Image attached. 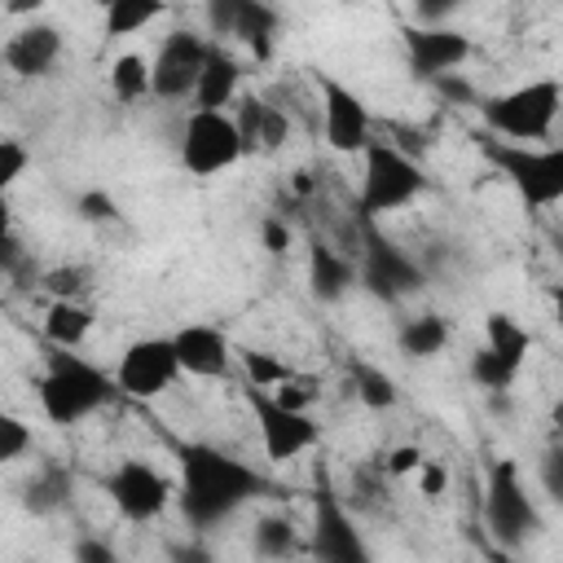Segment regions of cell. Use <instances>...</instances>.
Returning a JSON list of instances; mask_svg holds the SVG:
<instances>
[{
    "label": "cell",
    "mask_w": 563,
    "mask_h": 563,
    "mask_svg": "<svg viewBox=\"0 0 563 563\" xmlns=\"http://www.w3.org/2000/svg\"><path fill=\"white\" fill-rule=\"evenodd\" d=\"M35 286L48 299H84L92 286V268L88 264H57V268H44Z\"/></svg>",
    "instance_id": "cell-29"
},
{
    "label": "cell",
    "mask_w": 563,
    "mask_h": 563,
    "mask_svg": "<svg viewBox=\"0 0 563 563\" xmlns=\"http://www.w3.org/2000/svg\"><path fill=\"white\" fill-rule=\"evenodd\" d=\"M484 347H488L493 356H501V361H510V365L523 369V361H528V352H532V334H528L510 312H488V317H484Z\"/></svg>",
    "instance_id": "cell-24"
},
{
    "label": "cell",
    "mask_w": 563,
    "mask_h": 563,
    "mask_svg": "<svg viewBox=\"0 0 563 563\" xmlns=\"http://www.w3.org/2000/svg\"><path fill=\"white\" fill-rule=\"evenodd\" d=\"M308 550H312V563H374L365 532L356 528V519L330 488H317Z\"/></svg>",
    "instance_id": "cell-13"
},
{
    "label": "cell",
    "mask_w": 563,
    "mask_h": 563,
    "mask_svg": "<svg viewBox=\"0 0 563 563\" xmlns=\"http://www.w3.org/2000/svg\"><path fill=\"white\" fill-rule=\"evenodd\" d=\"M308 290L317 303H339L356 290V260L334 242H312L308 251Z\"/></svg>",
    "instance_id": "cell-18"
},
{
    "label": "cell",
    "mask_w": 563,
    "mask_h": 563,
    "mask_svg": "<svg viewBox=\"0 0 563 563\" xmlns=\"http://www.w3.org/2000/svg\"><path fill=\"white\" fill-rule=\"evenodd\" d=\"M488 563H523V559H515V554H506V550H493Z\"/></svg>",
    "instance_id": "cell-46"
},
{
    "label": "cell",
    "mask_w": 563,
    "mask_h": 563,
    "mask_svg": "<svg viewBox=\"0 0 563 563\" xmlns=\"http://www.w3.org/2000/svg\"><path fill=\"white\" fill-rule=\"evenodd\" d=\"M207 35L189 31V26H176L172 35H163L158 53L150 57V97L158 101H185L194 97V84H198V70L207 62Z\"/></svg>",
    "instance_id": "cell-12"
},
{
    "label": "cell",
    "mask_w": 563,
    "mask_h": 563,
    "mask_svg": "<svg viewBox=\"0 0 563 563\" xmlns=\"http://www.w3.org/2000/svg\"><path fill=\"white\" fill-rule=\"evenodd\" d=\"M242 158L229 110H189L180 128V167L189 176H220Z\"/></svg>",
    "instance_id": "cell-8"
},
{
    "label": "cell",
    "mask_w": 563,
    "mask_h": 563,
    "mask_svg": "<svg viewBox=\"0 0 563 563\" xmlns=\"http://www.w3.org/2000/svg\"><path fill=\"white\" fill-rule=\"evenodd\" d=\"M110 378H114V391L128 396V400H158V396L172 391V383L180 378L172 339H158V334L132 339V343L119 352V365H114Z\"/></svg>",
    "instance_id": "cell-10"
},
{
    "label": "cell",
    "mask_w": 563,
    "mask_h": 563,
    "mask_svg": "<svg viewBox=\"0 0 563 563\" xmlns=\"http://www.w3.org/2000/svg\"><path fill=\"white\" fill-rule=\"evenodd\" d=\"M431 84H435V92L449 97V101H471V106H479V92L462 79V70H457V75H440V79H431Z\"/></svg>",
    "instance_id": "cell-40"
},
{
    "label": "cell",
    "mask_w": 563,
    "mask_h": 563,
    "mask_svg": "<svg viewBox=\"0 0 563 563\" xmlns=\"http://www.w3.org/2000/svg\"><path fill=\"white\" fill-rule=\"evenodd\" d=\"M246 400H251L260 449H264L268 462H277V466L282 462H295V457H303L321 440V427L312 422L308 409H290L273 391H251V387H246Z\"/></svg>",
    "instance_id": "cell-9"
},
{
    "label": "cell",
    "mask_w": 563,
    "mask_h": 563,
    "mask_svg": "<svg viewBox=\"0 0 563 563\" xmlns=\"http://www.w3.org/2000/svg\"><path fill=\"white\" fill-rule=\"evenodd\" d=\"M13 233V207H9V194H0V238Z\"/></svg>",
    "instance_id": "cell-45"
},
{
    "label": "cell",
    "mask_w": 563,
    "mask_h": 563,
    "mask_svg": "<svg viewBox=\"0 0 563 563\" xmlns=\"http://www.w3.org/2000/svg\"><path fill=\"white\" fill-rule=\"evenodd\" d=\"M466 374H471V383H475V387H484V391H506V387L519 378V365H510V361L493 356L488 347H475V352H471Z\"/></svg>",
    "instance_id": "cell-31"
},
{
    "label": "cell",
    "mask_w": 563,
    "mask_h": 563,
    "mask_svg": "<svg viewBox=\"0 0 563 563\" xmlns=\"http://www.w3.org/2000/svg\"><path fill=\"white\" fill-rule=\"evenodd\" d=\"M471 57V35L457 26H405V62L418 79H440V75H457Z\"/></svg>",
    "instance_id": "cell-15"
},
{
    "label": "cell",
    "mask_w": 563,
    "mask_h": 563,
    "mask_svg": "<svg viewBox=\"0 0 563 563\" xmlns=\"http://www.w3.org/2000/svg\"><path fill=\"white\" fill-rule=\"evenodd\" d=\"M251 545H255L260 559L282 563V559L295 554V523L282 519V515H264V519L255 523V532H251Z\"/></svg>",
    "instance_id": "cell-28"
},
{
    "label": "cell",
    "mask_w": 563,
    "mask_h": 563,
    "mask_svg": "<svg viewBox=\"0 0 563 563\" xmlns=\"http://www.w3.org/2000/svg\"><path fill=\"white\" fill-rule=\"evenodd\" d=\"M167 563H216V554H211V545L207 541H176L172 550H167Z\"/></svg>",
    "instance_id": "cell-41"
},
{
    "label": "cell",
    "mask_w": 563,
    "mask_h": 563,
    "mask_svg": "<svg viewBox=\"0 0 563 563\" xmlns=\"http://www.w3.org/2000/svg\"><path fill=\"white\" fill-rule=\"evenodd\" d=\"M383 466H387V475H396V479H400V475H413V471L422 466V449H418V444H396V449H387V462H383Z\"/></svg>",
    "instance_id": "cell-39"
},
{
    "label": "cell",
    "mask_w": 563,
    "mask_h": 563,
    "mask_svg": "<svg viewBox=\"0 0 563 563\" xmlns=\"http://www.w3.org/2000/svg\"><path fill=\"white\" fill-rule=\"evenodd\" d=\"M92 325H97V312H92L84 299H48V308H44V317H40V330H44V339L53 343V352H75V347H84L88 334H92Z\"/></svg>",
    "instance_id": "cell-20"
},
{
    "label": "cell",
    "mask_w": 563,
    "mask_h": 563,
    "mask_svg": "<svg viewBox=\"0 0 563 563\" xmlns=\"http://www.w3.org/2000/svg\"><path fill=\"white\" fill-rule=\"evenodd\" d=\"M26 449H31V427H26L18 413L0 409V466L26 457Z\"/></svg>",
    "instance_id": "cell-33"
},
{
    "label": "cell",
    "mask_w": 563,
    "mask_h": 563,
    "mask_svg": "<svg viewBox=\"0 0 563 563\" xmlns=\"http://www.w3.org/2000/svg\"><path fill=\"white\" fill-rule=\"evenodd\" d=\"M352 391H356V400H361L365 409H374V413H387V409L396 405V383H391L378 365H356V369H352Z\"/></svg>",
    "instance_id": "cell-30"
},
{
    "label": "cell",
    "mask_w": 563,
    "mask_h": 563,
    "mask_svg": "<svg viewBox=\"0 0 563 563\" xmlns=\"http://www.w3.org/2000/svg\"><path fill=\"white\" fill-rule=\"evenodd\" d=\"M207 22H211L216 35H229V26H233V0H211L207 4Z\"/></svg>",
    "instance_id": "cell-44"
},
{
    "label": "cell",
    "mask_w": 563,
    "mask_h": 563,
    "mask_svg": "<svg viewBox=\"0 0 563 563\" xmlns=\"http://www.w3.org/2000/svg\"><path fill=\"white\" fill-rule=\"evenodd\" d=\"M277 9L273 4H260V0H233V26L229 35L246 44L251 57H273V44H277Z\"/></svg>",
    "instance_id": "cell-21"
},
{
    "label": "cell",
    "mask_w": 563,
    "mask_h": 563,
    "mask_svg": "<svg viewBox=\"0 0 563 563\" xmlns=\"http://www.w3.org/2000/svg\"><path fill=\"white\" fill-rule=\"evenodd\" d=\"M264 488H268V479L224 449H211V444L176 449V510L198 532L220 528L246 501H255Z\"/></svg>",
    "instance_id": "cell-1"
},
{
    "label": "cell",
    "mask_w": 563,
    "mask_h": 563,
    "mask_svg": "<svg viewBox=\"0 0 563 563\" xmlns=\"http://www.w3.org/2000/svg\"><path fill=\"white\" fill-rule=\"evenodd\" d=\"M356 286L365 295H374L378 303H396L405 295H418L422 290V268L413 255H405L391 238L378 233V224H361V242H356Z\"/></svg>",
    "instance_id": "cell-7"
},
{
    "label": "cell",
    "mask_w": 563,
    "mask_h": 563,
    "mask_svg": "<svg viewBox=\"0 0 563 563\" xmlns=\"http://www.w3.org/2000/svg\"><path fill=\"white\" fill-rule=\"evenodd\" d=\"M427 189L422 167L391 141H369L361 150V189H356V216L361 220H383L391 211H405L418 202Z\"/></svg>",
    "instance_id": "cell-4"
},
{
    "label": "cell",
    "mask_w": 563,
    "mask_h": 563,
    "mask_svg": "<svg viewBox=\"0 0 563 563\" xmlns=\"http://www.w3.org/2000/svg\"><path fill=\"white\" fill-rule=\"evenodd\" d=\"M31 167V150L18 136H0V194H9Z\"/></svg>",
    "instance_id": "cell-34"
},
{
    "label": "cell",
    "mask_w": 563,
    "mask_h": 563,
    "mask_svg": "<svg viewBox=\"0 0 563 563\" xmlns=\"http://www.w3.org/2000/svg\"><path fill=\"white\" fill-rule=\"evenodd\" d=\"M70 493H75V475H70L66 466H57V462H44V466L22 484V506H26L31 515L48 519V515L66 510Z\"/></svg>",
    "instance_id": "cell-22"
},
{
    "label": "cell",
    "mask_w": 563,
    "mask_h": 563,
    "mask_svg": "<svg viewBox=\"0 0 563 563\" xmlns=\"http://www.w3.org/2000/svg\"><path fill=\"white\" fill-rule=\"evenodd\" d=\"M106 497H110V506H114L123 519L150 523V519H158V515L172 506L176 488H172V479H167L154 462H145V457H123V462L106 475Z\"/></svg>",
    "instance_id": "cell-11"
},
{
    "label": "cell",
    "mask_w": 563,
    "mask_h": 563,
    "mask_svg": "<svg viewBox=\"0 0 563 563\" xmlns=\"http://www.w3.org/2000/svg\"><path fill=\"white\" fill-rule=\"evenodd\" d=\"M413 475H418V484H422V493H427V497H440V493H444V484H449L444 466H440V462H431V457H422V466H418Z\"/></svg>",
    "instance_id": "cell-42"
},
{
    "label": "cell",
    "mask_w": 563,
    "mask_h": 563,
    "mask_svg": "<svg viewBox=\"0 0 563 563\" xmlns=\"http://www.w3.org/2000/svg\"><path fill=\"white\" fill-rule=\"evenodd\" d=\"M70 563H119V550L106 541V537H79L75 545H70Z\"/></svg>",
    "instance_id": "cell-37"
},
{
    "label": "cell",
    "mask_w": 563,
    "mask_h": 563,
    "mask_svg": "<svg viewBox=\"0 0 563 563\" xmlns=\"http://www.w3.org/2000/svg\"><path fill=\"white\" fill-rule=\"evenodd\" d=\"M167 339H172V352H176V369L189 374V378H224L229 365H233V343L220 325L189 321Z\"/></svg>",
    "instance_id": "cell-16"
},
{
    "label": "cell",
    "mask_w": 563,
    "mask_h": 563,
    "mask_svg": "<svg viewBox=\"0 0 563 563\" xmlns=\"http://www.w3.org/2000/svg\"><path fill=\"white\" fill-rule=\"evenodd\" d=\"M484 528L488 537L497 541V550L515 554L519 545H528L545 523H541V510L519 475V466L510 457L493 462L488 471V484H484Z\"/></svg>",
    "instance_id": "cell-6"
},
{
    "label": "cell",
    "mask_w": 563,
    "mask_h": 563,
    "mask_svg": "<svg viewBox=\"0 0 563 563\" xmlns=\"http://www.w3.org/2000/svg\"><path fill=\"white\" fill-rule=\"evenodd\" d=\"M484 158L510 180V189L528 207H559L563 202V145H510L497 136H475Z\"/></svg>",
    "instance_id": "cell-5"
},
{
    "label": "cell",
    "mask_w": 563,
    "mask_h": 563,
    "mask_svg": "<svg viewBox=\"0 0 563 563\" xmlns=\"http://www.w3.org/2000/svg\"><path fill=\"white\" fill-rule=\"evenodd\" d=\"M114 378L84 361L79 352H48V365L35 383V405L53 427H75L101 413L114 400Z\"/></svg>",
    "instance_id": "cell-3"
},
{
    "label": "cell",
    "mask_w": 563,
    "mask_h": 563,
    "mask_svg": "<svg viewBox=\"0 0 563 563\" xmlns=\"http://www.w3.org/2000/svg\"><path fill=\"white\" fill-rule=\"evenodd\" d=\"M286 141H290V114L268 101V106H264V119H260V141H255V150L273 154V150H282Z\"/></svg>",
    "instance_id": "cell-35"
},
{
    "label": "cell",
    "mask_w": 563,
    "mask_h": 563,
    "mask_svg": "<svg viewBox=\"0 0 563 563\" xmlns=\"http://www.w3.org/2000/svg\"><path fill=\"white\" fill-rule=\"evenodd\" d=\"M163 18V4L158 0H110L106 4V13H101V26H106V35H136V31H145L150 22H158Z\"/></svg>",
    "instance_id": "cell-26"
},
{
    "label": "cell",
    "mask_w": 563,
    "mask_h": 563,
    "mask_svg": "<svg viewBox=\"0 0 563 563\" xmlns=\"http://www.w3.org/2000/svg\"><path fill=\"white\" fill-rule=\"evenodd\" d=\"M264 97L260 92H238V101L229 106V119L238 128V141H242V154H255V141H260V119H264Z\"/></svg>",
    "instance_id": "cell-32"
},
{
    "label": "cell",
    "mask_w": 563,
    "mask_h": 563,
    "mask_svg": "<svg viewBox=\"0 0 563 563\" xmlns=\"http://www.w3.org/2000/svg\"><path fill=\"white\" fill-rule=\"evenodd\" d=\"M238 356H242V369H246V387H251V391H277L282 383L295 378V369H290L282 356L264 352V347H242Z\"/></svg>",
    "instance_id": "cell-27"
},
{
    "label": "cell",
    "mask_w": 563,
    "mask_h": 563,
    "mask_svg": "<svg viewBox=\"0 0 563 563\" xmlns=\"http://www.w3.org/2000/svg\"><path fill=\"white\" fill-rule=\"evenodd\" d=\"M396 347L409 356V361H431L449 347V321L440 312H418L409 321H400L396 330Z\"/></svg>",
    "instance_id": "cell-23"
},
{
    "label": "cell",
    "mask_w": 563,
    "mask_h": 563,
    "mask_svg": "<svg viewBox=\"0 0 563 563\" xmlns=\"http://www.w3.org/2000/svg\"><path fill=\"white\" fill-rule=\"evenodd\" d=\"M0 57H4V70H9V75H18V79H44V75H53V66L62 62V31H57L53 22L31 18L26 26H18V31L4 40Z\"/></svg>",
    "instance_id": "cell-17"
},
{
    "label": "cell",
    "mask_w": 563,
    "mask_h": 563,
    "mask_svg": "<svg viewBox=\"0 0 563 563\" xmlns=\"http://www.w3.org/2000/svg\"><path fill=\"white\" fill-rule=\"evenodd\" d=\"M75 216L88 220V224H106V220L119 216V202H114V194H106V189H84V194L75 198Z\"/></svg>",
    "instance_id": "cell-36"
},
{
    "label": "cell",
    "mask_w": 563,
    "mask_h": 563,
    "mask_svg": "<svg viewBox=\"0 0 563 563\" xmlns=\"http://www.w3.org/2000/svg\"><path fill=\"white\" fill-rule=\"evenodd\" d=\"M242 92V62L220 48V44H207V62L198 70V84H194V110H229Z\"/></svg>",
    "instance_id": "cell-19"
},
{
    "label": "cell",
    "mask_w": 563,
    "mask_h": 563,
    "mask_svg": "<svg viewBox=\"0 0 563 563\" xmlns=\"http://www.w3.org/2000/svg\"><path fill=\"white\" fill-rule=\"evenodd\" d=\"M563 110V84L554 75L515 84L506 92H488L479 97V119H484V136L510 141V145H537L554 136Z\"/></svg>",
    "instance_id": "cell-2"
},
{
    "label": "cell",
    "mask_w": 563,
    "mask_h": 563,
    "mask_svg": "<svg viewBox=\"0 0 563 563\" xmlns=\"http://www.w3.org/2000/svg\"><path fill=\"white\" fill-rule=\"evenodd\" d=\"M321 88V136L334 154H361L369 141H374V119H369V106L356 88H347L343 79L334 75H321L317 79Z\"/></svg>",
    "instance_id": "cell-14"
},
{
    "label": "cell",
    "mask_w": 563,
    "mask_h": 563,
    "mask_svg": "<svg viewBox=\"0 0 563 563\" xmlns=\"http://www.w3.org/2000/svg\"><path fill=\"white\" fill-rule=\"evenodd\" d=\"M260 246H264L268 255H286V251H290V224H286L277 211L260 220Z\"/></svg>",
    "instance_id": "cell-38"
},
{
    "label": "cell",
    "mask_w": 563,
    "mask_h": 563,
    "mask_svg": "<svg viewBox=\"0 0 563 563\" xmlns=\"http://www.w3.org/2000/svg\"><path fill=\"white\" fill-rule=\"evenodd\" d=\"M106 84H110V97L123 106L150 97V57L145 53H119L106 70Z\"/></svg>",
    "instance_id": "cell-25"
},
{
    "label": "cell",
    "mask_w": 563,
    "mask_h": 563,
    "mask_svg": "<svg viewBox=\"0 0 563 563\" xmlns=\"http://www.w3.org/2000/svg\"><path fill=\"white\" fill-rule=\"evenodd\" d=\"M22 260H26V251L18 246V238H13V233H9V238H0V277H18Z\"/></svg>",
    "instance_id": "cell-43"
}]
</instances>
